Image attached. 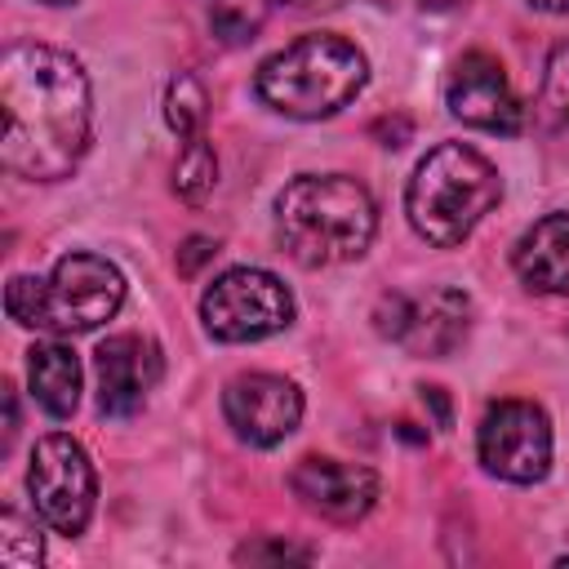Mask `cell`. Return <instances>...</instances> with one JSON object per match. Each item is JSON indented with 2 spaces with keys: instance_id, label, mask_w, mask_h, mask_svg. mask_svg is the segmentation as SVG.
I'll use <instances>...</instances> for the list:
<instances>
[{
  "instance_id": "5bb4252c",
  "label": "cell",
  "mask_w": 569,
  "mask_h": 569,
  "mask_svg": "<svg viewBox=\"0 0 569 569\" xmlns=\"http://www.w3.org/2000/svg\"><path fill=\"white\" fill-rule=\"evenodd\" d=\"M516 276L533 293L569 298V209L538 218L520 240H516Z\"/></svg>"
},
{
  "instance_id": "8992f818",
  "label": "cell",
  "mask_w": 569,
  "mask_h": 569,
  "mask_svg": "<svg viewBox=\"0 0 569 569\" xmlns=\"http://www.w3.org/2000/svg\"><path fill=\"white\" fill-rule=\"evenodd\" d=\"M200 320L218 342H262L293 325V293L262 267H231L204 289Z\"/></svg>"
},
{
  "instance_id": "484cf974",
  "label": "cell",
  "mask_w": 569,
  "mask_h": 569,
  "mask_svg": "<svg viewBox=\"0 0 569 569\" xmlns=\"http://www.w3.org/2000/svg\"><path fill=\"white\" fill-rule=\"evenodd\" d=\"M40 4H76V0H40Z\"/></svg>"
},
{
  "instance_id": "3957f363",
  "label": "cell",
  "mask_w": 569,
  "mask_h": 569,
  "mask_svg": "<svg viewBox=\"0 0 569 569\" xmlns=\"http://www.w3.org/2000/svg\"><path fill=\"white\" fill-rule=\"evenodd\" d=\"M498 200H502L498 169L467 142L431 147L405 187V213L413 231L436 249L462 244Z\"/></svg>"
},
{
  "instance_id": "9a60e30c",
  "label": "cell",
  "mask_w": 569,
  "mask_h": 569,
  "mask_svg": "<svg viewBox=\"0 0 569 569\" xmlns=\"http://www.w3.org/2000/svg\"><path fill=\"white\" fill-rule=\"evenodd\" d=\"M27 382L49 418H71L80 405V360L67 342H36L27 351Z\"/></svg>"
},
{
  "instance_id": "d6986e66",
  "label": "cell",
  "mask_w": 569,
  "mask_h": 569,
  "mask_svg": "<svg viewBox=\"0 0 569 569\" xmlns=\"http://www.w3.org/2000/svg\"><path fill=\"white\" fill-rule=\"evenodd\" d=\"M0 560H4L9 569H36V565L44 560V538H40V529H36L22 511H13V507L0 511Z\"/></svg>"
},
{
  "instance_id": "e0dca14e",
  "label": "cell",
  "mask_w": 569,
  "mask_h": 569,
  "mask_svg": "<svg viewBox=\"0 0 569 569\" xmlns=\"http://www.w3.org/2000/svg\"><path fill=\"white\" fill-rule=\"evenodd\" d=\"M164 120H169V129L182 142L187 138H200V129L209 120V93H204V84L191 71H178L169 80V89H164Z\"/></svg>"
},
{
  "instance_id": "5b68a950",
  "label": "cell",
  "mask_w": 569,
  "mask_h": 569,
  "mask_svg": "<svg viewBox=\"0 0 569 569\" xmlns=\"http://www.w3.org/2000/svg\"><path fill=\"white\" fill-rule=\"evenodd\" d=\"M124 302V276L98 253H67L53 262L49 280L13 276L4 289V311L22 329L44 333H89L107 325Z\"/></svg>"
},
{
  "instance_id": "8fae6325",
  "label": "cell",
  "mask_w": 569,
  "mask_h": 569,
  "mask_svg": "<svg viewBox=\"0 0 569 569\" xmlns=\"http://www.w3.org/2000/svg\"><path fill=\"white\" fill-rule=\"evenodd\" d=\"M445 102L449 111L471 124V129H485V133H520L525 124V107L502 71V62L493 53H462L449 71V84H445Z\"/></svg>"
},
{
  "instance_id": "9c48e42d",
  "label": "cell",
  "mask_w": 569,
  "mask_h": 569,
  "mask_svg": "<svg viewBox=\"0 0 569 569\" xmlns=\"http://www.w3.org/2000/svg\"><path fill=\"white\" fill-rule=\"evenodd\" d=\"M373 320L382 338L400 342L413 356H449L467 338L471 302L449 284H436L427 293H382Z\"/></svg>"
},
{
  "instance_id": "52a82bcc",
  "label": "cell",
  "mask_w": 569,
  "mask_h": 569,
  "mask_svg": "<svg viewBox=\"0 0 569 569\" xmlns=\"http://www.w3.org/2000/svg\"><path fill=\"white\" fill-rule=\"evenodd\" d=\"M27 493H31L36 516L53 533H62V538L84 533L93 502H98V476H93L84 445L71 440L67 431L40 436L31 449V462H27Z\"/></svg>"
},
{
  "instance_id": "603a6c76",
  "label": "cell",
  "mask_w": 569,
  "mask_h": 569,
  "mask_svg": "<svg viewBox=\"0 0 569 569\" xmlns=\"http://www.w3.org/2000/svg\"><path fill=\"white\" fill-rule=\"evenodd\" d=\"M18 436V400H13V387H4V449L13 445Z\"/></svg>"
},
{
  "instance_id": "6da1fadb",
  "label": "cell",
  "mask_w": 569,
  "mask_h": 569,
  "mask_svg": "<svg viewBox=\"0 0 569 569\" xmlns=\"http://www.w3.org/2000/svg\"><path fill=\"white\" fill-rule=\"evenodd\" d=\"M93 93L84 67L40 40L0 53V164L27 182H58L84 160Z\"/></svg>"
},
{
  "instance_id": "cb8c5ba5",
  "label": "cell",
  "mask_w": 569,
  "mask_h": 569,
  "mask_svg": "<svg viewBox=\"0 0 569 569\" xmlns=\"http://www.w3.org/2000/svg\"><path fill=\"white\" fill-rule=\"evenodd\" d=\"M525 4H533V9H542V13H565V9H569V0H525Z\"/></svg>"
},
{
  "instance_id": "30bf717a",
  "label": "cell",
  "mask_w": 569,
  "mask_h": 569,
  "mask_svg": "<svg viewBox=\"0 0 569 569\" xmlns=\"http://www.w3.org/2000/svg\"><path fill=\"white\" fill-rule=\"evenodd\" d=\"M222 413L244 445L271 449L298 431L302 391L280 373H236L222 391Z\"/></svg>"
},
{
  "instance_id": "ac0fdd59",
  "label": "cell",
  "mask_w": 569,
  "mask_h": 569,
  "mask_svg": "<svg viewBox=\"0 0 569 569\" xmlns=\"http://www.w3.org/2000/svg\"><path fill=\"white\" fill-rule=\"evenodd\" d=\"M218 182V156L209 147V138H187L182 151H178V164H173V191L187 200V204H204L209 191Z\"/></svg>"
},
{
  "instance_id": "ffe728a7",
  "label": "cell",
  "mask_w": 569,
  "mask_h": 569,
  "mask_svg": "<svg viewBox=\"0 0 569 569\" xmlns=\"http://www.w3.org/2000/svg\"><path fill=\"white\" fill-rule=\"evenodd\" d=\"M542 107L551 111V120L569 124V40L556 44L542 67Z\"/></svg>"
},
{
  "instance_id": "2e32d148",
  "label": "cell",
  "mask_w": 569,
  "mask_h": 569,
  "mask_svg": "<svg viewBox=\"0 0 569 569\" xmlns=\"http://www.w3.org/2000/svg\"><path fill=\"white\" fill-rule=\"evenodd\" d=\"M204 4V22L222 44H244L262 31V22L271 18V9L280 0H200Z\"/></svg>"
},
{
  "instance_id": "277c9868",
  "label": "cell",
  "mask_w": 569,
  "mask_h": 569,
  "mask_svg": "<svg viewBox=\"0 0 569 569\" xmlns=\"http://www.w3.org/2000/svg\"><path fill=\"white\" fill-rule=\"evenodd\" d=\"M365 80H369V62L351 40L333 31H311L276 49L258 67L253 89L271 111L289 120H325L342 111L365 89Z\"/></svg>"
},
{
  "instance_id": "7c38bea8",
  "label": "cell",
  "mask_w": 569,
  "mask_h": 569,
  "mask_svg": "<svg viewBox=\"0 0 569 569\" xmlns=\"http://www.w3.org/2000/svg\"><path fill=\"white\" fill-rule=\"evenodd\" d=\"M93 369H98V409L107 418H133L151 387L160 382V347L142 333H111L98 351H93Z\"/></svg>"
},
{
  "instance_id": "44dd1931",
  "label": "cell",
  "mask_w": 569,
  "mask_h": 569,
  "mask_svg": "<svg viewBox=\"0 0 569 569\" xmlns=\"http://www.w3.org/2000/svg\"><path fill=\"white\" fill-rule=\"evenodd\" d=\"M236 560L240 565H307L311 560V547H298V542H280V538H253L244 547H236Z\"/></svg>"
},
{
  "instance_id": "7402d4cb",
  "label": "cell",
  "mask_w": 569,
  "mask_h": 569,
  "mask_svg": "<svg viewBox=\"0 0 569 569\" xmlns=\"http://www.w3.org/2000/svg\"><path fill=\"white\" fill-rule=\"evenodd\" d=\"M213 253H218V244H213L209 236H191V240L178 249V271H182V276H191V271H196L204 258H213Z\"/></svg>"
},
{
  "instance_id": "7a4b0ae2",
  "label": "cell",
  "mask_w": 569,
  "mask_h": 569,
  "mask_svg": "<svg viewBox=\"0 0 569 569\" xmlns=\"http://www.w3.org/2000/svg\"><path fill=\"white\" fill-rule=\"evenodd\" d=\"M378 209L365 182L347 173H302L276 196L280 249L302 267H338L369 249Z\"/></svg>"
},
{
  "instance_id": "d4e9b609",
  "label": "cell",
  "mask_w": 569,
  "mask_h": 569,
  "mask_svg": "<svg viewBox=\"0 0 569 569\" xmlns=\"http://www.w3.org/2000/svg\"><path fill=\"white\" fill-rule=\"evenodd\" d=\"M422 9H453V4H462V0H418Z\"/></svg>"
},
{
  "instance_id": "ba28073f",
  "label": "cell",
  "mask_w": 569,
  "mask_h": 569,
  "mask_svg": "<svg viewBox=\"0 0 569 569\" xmlns=\"http://www.w3.org/2000/svg\"><path fill=\"white\" fill-rule=\"evenodd\" d=\"M476 453L489 476L533 485L551 471V422L533 400H493L480 418Z\"/></svg>"
},
{
  "instance_id": "4fadbf2b",
  "label": "cell",
  "mask_w": 569,
  "mask_h": 569,
  "mask_svg": "<svg viewBox=\"0 0 569 569\" xmlns=\"http://www.w3.org/2000/svg\"><path fill=\"white\" fill-rule=\"evenodd\" d=\"M289 489L298 493V502L325 520L351 525L360 516H369V507L378 502V476L360 462H338V458H320L307 453L293 471H289Z\"/></svg>"
}]
</instances>
